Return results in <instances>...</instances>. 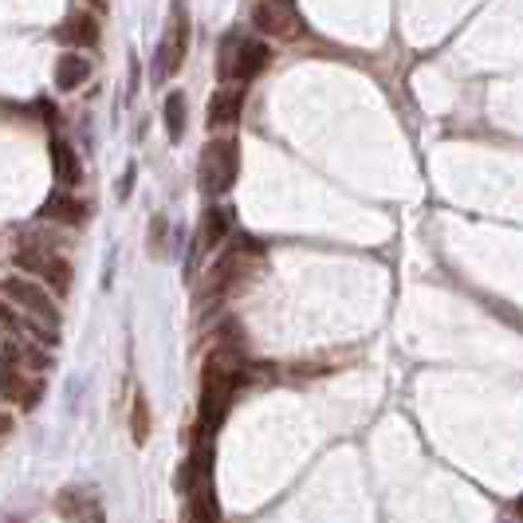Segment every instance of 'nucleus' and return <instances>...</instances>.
I'll use <instances>...</instances> for the list:
<instances>
[{
  "mask_svg": "<svg viewBox=\"0 0 523 523\" xmlns=\"http://www.w3.org/2000/svg\"><path fill=\"white\" fill-rule=\"evenodd\" d=\"M244 382H248V366L241 343H216V351L205 358L201 370V421H197L201 437H213L221 429L225 413Z\"/></svg>",
  "mask_w": 523,
  "mask_h": 523,
  "instance_id": "1",
  "label": "nucleus"
},
{
  "mask_svg": "<svg viewBox=\"0 0 523 523\" xmlns=\"http://www.w3.org/2000/svg\"><path fill=\"white\" fill-rule=\"evenodd\" d=\"M260 252H264V248H260L256 236H236L233 244H225L221 256L213 260L209 276H205V291L216 296V299L228 296L236 283L248 280V256H260Z\"/></svg>",
  "mask_w": 523,
  "mask_h": 523,
  "instance_id": "2",
  "label": "nucleus"
},
{
  "mask_svg": "<svg viewBox=\"0 0 523 523\" xmlns=\"http://www.w3.org/2000/svg\"><path fill=\"white\" fill-rule=\"evenodd\" d=\"M271 63V48L256 36H228L225 51H221V79H236V83H252L256 75H264Z\"/></svg>",
  "mask_w": 523,
  "mask_h": 523,
  "instance_id": "3",
  "label": "nucleus"
},
{
  "mask_svg": "<svg viewBox=\"0 0 523 523\" xmlns=\"http://www.w3.org/2000/svg\"><path fill=\"white\" fill-rule=\"evenodd\" d=\"M201 189L205 193H228L241 173V146L236 138H213L201 150Z\"/></svg>",
  "mask_w": 523,
  "mask_h": 523,
  "instance_id": "4",
  "label": "nucleus"
},
{
  "mask_svg": "<svg viewBox=\"0 0 523 523\" xmlns=\"http://www.w3.org/2000/svg\"><path fill=\"white\" fill-rule=\"evenodd\" d=\"M0 291H5V299L16 303L24 315H32V319H40L43 326H56L60 331V307H56L51 291L43 288L40 280H28L24 271H13L8 280H0Z\"/></svg>",
  "mask_w": 523,
  "mask_h": 523,
  "instance_id": "5",
  "label": "nucleus"
},
{
  "mask_svg": "<svg viewBox=\"0 0 523 523\" xmlns=\"http://www.w3.org/2000/svg\"><path fill=\"white\" fill-rule=\"evenodd\" d=\"M185 51H189V16H185V5L170 8V20H166V36H161L158 51H154V68H150V79L154 83H166L170 75H178Z\"/></svg>",
  "mask_w": 523,
  "mask_h": 523,
  "instance_id": "6",
  "label": "nucleus"
},
{
  "mask_svg": "<svg viewBox=\"0 0 523 523\" xmlns=\"http://www.w3.org/2000/svg\"><path fill=\"white\" fill-rule=\"evenodd\" d=\"M13 260H16V271H24L28 280H40L48 291H60V296H68V291H71V264L60 252L24 244V248H16Z\"/></svg>",
  "mask_w": 523,
  "mask_h": 523,
  "instance_id": "7",
  "label": "nucleus"
},
{
  "mask_svg": "<svg viewBox=\"0 0 523 523\" xmlns=\"http://www.w3.org/2000/svg\"><path fill=\"white\" fill-rule=\"evenodd\" d=\"M248 24L256 32H264L271 40H299L303 36V20L291 13L283 0H252L248 8Z\"/></svg>",
  "mask_w": 523,
  "mask_h": 523,
  "instance_id": "8",
  "label": "nucleus"
},
{
  "mask_svg": "<svg viewBox=\"0 0 523 523\" xmlns=\"http://www.w3.org/2000/svg\"><path fill=\"white\" fill-rule=\"evenodd\" d=\"M0 398L13 401V406H20V409H36L40 398H43V378L0 358Z\"/></svg>",
  "mask_w": 523,
  "mask_h": 523,
  "instance_id": "9",
  "label": "nucleus"
},
{
  "mask_svg": "<svg viewBox=\"0 0 523 523\" xmlns=\"http://www.w3.org/2000/svg\"><path fill=\"white\" fill-rule=\"evenodd\" d=\"M56 511L68 523H106V511L99 504V496L83 484H68L56 492Z\"/></svg>",
  "mask_w": 523,
  "mask_h": 523,
  "instance_id": "10",
  "label": "nucleus"
},
{
  "mask_svg": "<svg viewBox=\"0 0 523 523\" xmlns=\"http://www.w3.org/2000/svg\"><path fill=\"white\" fill-rule=\"evenodd\" d=\"M241 111H244V87L241 83H225L213 91L209 106H205V118H209L213 130H228L241 123Z\"/></svg>",
  "mask_w": 523,
  "mask_h": 523,
  "instance_id": "11",
  "label": "nucleus"
},
{
  "mask_svg": "<svg viewBox=\"0 0 523 523\" xmlns=\"http://www.w3.org/2000/svg\"><path fill=\"white\" fill-rule=\"evenodd\" d=\"M185 511H181V523H221V500H216V488L213 481H201L185 492Z\"/></svg>",
  "mask_w": 523,
  "mask_h": 523,
  "instance_id": "12",
  "label": "nucleus"
},
{
  "mask_svg": "<svg viewBox=\"0 0 523 523\" xmlns=\"http://www.w3.org/2000/svg\"><path fill=\"white\" fill-rule=\"evenodd\" d=\"M0 358H5V362H13V366H20V370H32V374H40V370H51L48 346L28 343V339H16V335H8V339H5V346H0Z\"/></svg>",
  "mask_w": 523,
  "mask_h": 523,
  "instance_id": "13",
  "label": "nucleus"
},
{
  "mask_svg": "<svg viewBox=\"0 0 523 523\" xmlns=\"http://www.w3.org/2000/svg\"><path fill=\"white\" fill-rule=\"evenodd\" d=\"M51 173H56L60 193H71L83 181V166H79V154L71 150V142L51 138Z\"/></svg>",
  "mask_w": 523,
  "mask_h": 523,
  "instance_id": "14",
  "label": "nucleus"
},
{
  "mask_svg": "<svg viewBox=\"0 0 523 523\" xmlns=\"http://www.w3.org/2000/svg\"><path fill=\"white\" fill-rule=\"evenodd\" d=\"M56 40L68 43V48H95V43H99V20L91 13H71L56 28Z\"/></svg>",
  "mask_w": 523,
  "mask_h": 523,
  "instance_id": "15",
  "label": "nucleus"
},
{
  "mask_svg": "<svg viewBox=\"0 0 523 523\" xmlns=\"http://www.w3.org/2000/svg\"><path fill=\"white\" fill-rule=\"evenodd\" d=\"M91 79V60L83 51H68L56 60V91H79Z\"/></svg>",
  "mask_w": 523,
  "mask_h": 523,
  "instance_id": "16",
  "label": "nucleus"
},
{
  "mask_svg": "<svg viewBox=\"0 0 523 523\" xmlns=\"http://www.w3.org/2000/svg\"><path fill=\"white\" fill-rule=\"evenodd\" d=\"M40 216H48V221H60V225H83L87 216H91V205L79 201V197H71V193H56V197L43 205Z\"/></svg>",
  "mask_w": 523,
  "mask_h": 523,
  "instance_id": "17",
  "label": "nucleus"
},
{
  "mask_svg": "<svg viewBox=\"0 0 523 523\" xmlns=\"http://www.w3.org/2000/svg\"><path fill=\"white\" fill-rule=\"evenodd\" d=\"M228 228H233V213L228 209H209L205 213V225H201V248L213 252L216 244L228 241Z\"/></svg>",
  "mask_w": 523,
  "mask_h": 523,
  "instance_id": "18",
  "label": "nucleus"
},
{
  "mask_svg": "<svg viewBox=\"0 0 523 523\" xmlns=\"http://www.w3.org/2000/svg\"><path fill=\"white\" fill-rule=\"evenodd\" d=\"M161 118H166V134H170V142H181V138H185V91H170V95H166Z\"/></svg>",
  "mask_w": 523,
  "mask_h": 523,
  "instance_id": "19",
  "label": "nucleus"
},
{
  "mask_svg": "<svg viewBox=\"0 0 523 523\" xmlns=\"http://www.w3.org/2000/svg\"><path fill=\"white\" fill-rule=\"evenodd\" d=\"M130 433H134V445L150 441V406L142 394L134 398V406H130Z\"/></svg>",
  "mask_w": 523,
  "mask_h": 523,
  "instance_id": "20",
  "label": "nucleus"
},
{
  "mask_svg": "<svg viewBox=\"0 0 523 523\" xmlns=\"http://www.w3.org/2000/svg\"><path fill=\"white\" fill-rule=\"evenodd\" d=\"M134 178H138V166H134V161H130L126 173H123V181H118V201H126L130 193H134Z\"/></svg>",
  "mask_w": 523,
  "mask_h": 523,
  "instance_id": "21",
  "label": "nucleus"
},
{
  "mask_svg": "<svg viewBox=\"0 0 523 523\" xmlns=\"http://www.w3.org/2000/svg\"><path fill=\"white\" fill-rule=\"evenodd\" d=\"M8 433H13V417H8V413H0V437H8Z\"/></svg>",
  "mask_w": 523,
  "mask_h": 523,
  "instance_id": "22",
  "label": "nucleus"
},
{
  "mask_svg": "<svg viewBox=\"0 0 523 523\" xmlns=\"http://www.w3.org/2000/svg\"><path fill=\"white\" fill-rule=\"evenodd\" d=\"M516 511H519V516H523V496H519V504H516Z\"/></svg>",
  "mask_w": 523,
  "mask_h": 523,
  "instance_id": "23",
  "label": "nucleus"
},
{
  "mask_svg": "<svg viewBox=\"0 0 523 523\" xmlns=\"http://www.w3.org/2000/svg\"><path fill=\"white\" fill-rule=\"evenodd\" d=\"M0 523H16V519H0Z\"/></svg>",
  "mask_w": 523,
  "mask_h": 523,
  "instance_id": "24",
  "label": "nucleus"
},
{
  "mask_svg": "<svg viewBox=\"0 0 523 523\" xmlns=\"http://www.w3.org/2000/svg\"><path fill=\"white\" fill-rule=\"evenodd\" d=\"M283 5H291V0H283Z\"/></svg>",
  "mask_w": 523,
  "mask_h": 523,
  "instance_id": "25",
  "label": "nucleus"
}]
</instances>
